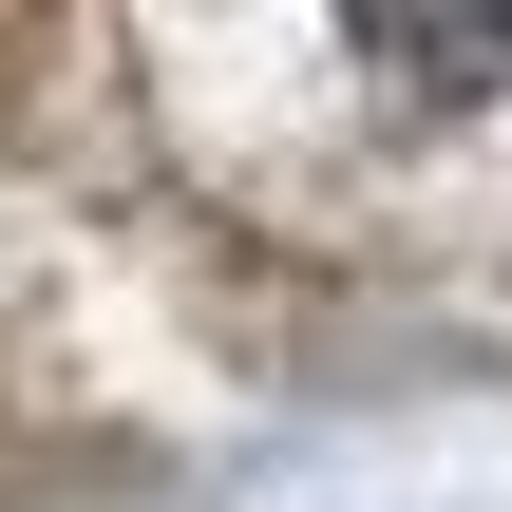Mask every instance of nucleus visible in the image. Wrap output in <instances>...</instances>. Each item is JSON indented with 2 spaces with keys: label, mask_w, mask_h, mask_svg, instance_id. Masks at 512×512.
<instances>
[{
  "label": "nucleus",
  "mask_w": 512,
  "mask_h": 512,
  "mask_svg": "<svg viewBox=\"0 0 512 512\" xmlns=\"http://www.w3.org/2000/svg\"><path fill=\"white\" fill-rule=\"evenodd\" d=\"M380 76H512V19H361Z\"/></svg>",
  "instance_id": "1"
}]
</instances>
